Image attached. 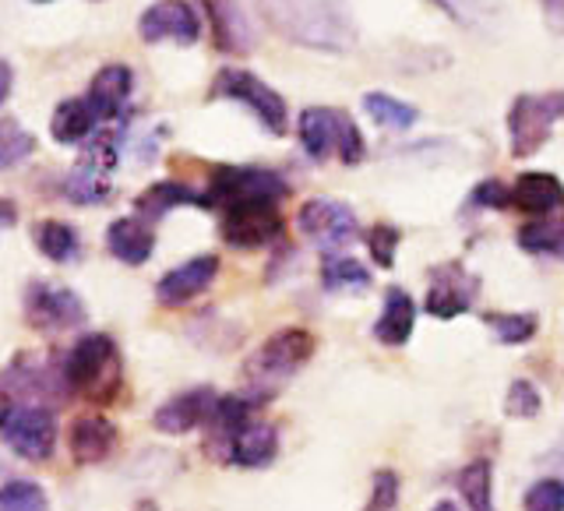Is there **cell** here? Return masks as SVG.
Listing matches in <instances>:
<instances>
[{
	"label": "cell",
	"mask_w": 564,
	"mask_h": 511,
	"mask_svg": "<svg viewBox=\"0 0 564 511\" xmlns=\"http://www.w3.org/2000/svg\"><path fill=\"white\" fill-rule=\"evenodd\" d=\"M296 134L304 152L317 163L339 155L346 166H357L364 159V134L357 120H349V113L343 110H332V106H311V110L300 113Z\"/></svg>",
	"instance_id": "3957f363"
},
{
	"label": "cell",
	"mask_w": 564,
	"mask_h": 511,
	"mask_svg": "<svg viewBox=\"0 0 564 511\" xmlns=\"http://www.w3.org/2000/svg\"><path fill=\"white\" fill-rule=\"evenodd\" d=\"M322 286L328 293H357L370 286V272L357 258H346V254H328L322 261Z\"/></svg>",
	"instance_id": "83f0119b"
},
{
	"label": "cell",
	"mask_w": 564,
	"mask_h": 511,
	"mask_svg": "<svg viewBox=\"0 0 564 511\" xmlns=\"http://www.w3.org/2000/svg\"><path fill=\"white\" fill-rule=\"evenodd\" d=\"M32 237H35V247H40V251L50 261H57V264H67V261H75L82 254L78 229L61 222V219H43L40 226H35Z\"/></svg>",
	"instance_id": "484cf974"
},
{
	"label": "cell",
	"mask_w": 564,
	"mask_h": 511,
	"mask_svg": "<svg viewBox=\"0 0 564 511\" xmlns=\"http://www.w3.org/2000/svg\"><path fill=\"white\" fill-rule=\"evenodd\" d=\"M469 205H476V208H508L511 205V187H505L501 181H494V176H490V181L473 187Z\"/></svg>",
	"instance_id": "f35d334b"
},
{
	"label": "cell",
	"mask_w": 564,
	"mask_h": 511,
	"mask_svg": "<svg viewBox=\"0 0 564 511\" xmlns=\"http://www.w3.org/2000/svg\"><path fill=\"white\" fill-rule=\"evenodd\" d=\"M208 452L216 455L223 463H234L243 469H261L269 466L275 452H279V437L272 423H261V420H243L237 427H212L208 437Z\"/></svg>",
	"instance_id": "ba28073f"
},
{
	"label": "cell",
	"mask_w": 564,
	"mask_h": 511,
	"mask_svg": "<svg viewBox=\"0 0 564 511\" xmlns=\"http://www.w3.org/2000/svg\"><path fill=\"white\" fill-rule=\"evenodd\" d=\"M64 381L70 392L93 402H113L120 388V352L117 343L102 331H88L70 346L64 360Z\"/></svg>",
	"instance_id": "6da1fadb"
},
{
	"label": "cell",
	"mask_w": 564,
	"mask_h": 511,
	"mask_svg": "<svg viewBox=\"0 0 564 511\" xmlns=\"http://www.w3.org/2000/svg\"><path fill=\"white\" fill-rule=\"evenodd\" d=\"M25 322L35 331H70L85 322V304L78 293L67 286H53V282L35 279L25 286Z\"/></svg>",
	"instance_id": "30bf717a"
},
{
	"label": "cell",
	"mask_w": 564,
	"mask_h": 511,
	"mask_svg": "<svg viewBox=\"0 0 564 511\" xmlns=\"http://www.w3.org/2000/svg\"><path fill=\"white\" fill-rule=\"evenodd\" d=\"M117 155H120V149H117V138L110 131L88 138V145L82 149L75 170H70L67 181H64L67 198L75 205H99V202L110 198L113 194L110 173L117 170Z\"/></svg>",
	"instance_id": "52a82bcc"
},
{
	"label": "cell",
	"mask_w": 564,
	"mask_h": 511,
	"mask_svg": "<svg viewBox=\"0 0 564 511\" xmlns=\"http://www.w3.org/2000/svg\"><path fill=\"white\" fill-rule=\"evenodd\" d=\"M529 511H564V480H540L525 490Z\"/></svg>",
	"instance_id": "8d00e7d4"
},
{
	"label": "cell",
	"mask_w": 564,
	"mask_h": 511,
	"mask_svg": "<svg viewBox=\"0 0 564 511\" xmlns=\"http://www.w3.org/2000/svg\"><path fill=\"white\" fill-rule=\"evenodd\" d=\"M431 290H427V300H423V311L434 314V317H458V314H466L469 304H473V296H476V282L463 264L452 261V264H441V269L431 272Z\"/></svg>",
	"instance_id": "9a60e30c"
},
{
	"label": "cell",
	"mask_w": 564,
	"mask_h": 511,
	"mask_svg": "<svg viewBox=\"0 0 564 511\" xmlns=\"http://www.w3.org/2000/svg\"><path fill=\"white\" fill-rule=\"evenodd\" d=\"M223 395L216 388H187V392L166 399L152 416V427L159 434H191L202 423H212L219 413Z\"/></svg>",
	"instance_id": "5bb4252c"
},
{
	"label": "cell",
	"mask_w": 564,
	"mask_h": 511,
	"mask_svg": "<svg viewBox=\"0 0 564 511\" xmlns=\"http://www.w3.org/2000/svg\"><path fill=\"white\" fill-rule=\"evenodd\" d=\"M184 205H202V208H208L205 194H198V191L181 184V181H159V184H152L149 191H141L138 198H134L138 219H145V222L163 219L166 211L184 208Z\"/></svg>",
	"instance_id": "7402d4cb"
},
{
	"label": "cell",
	"mask_w": 564,
	"mask_h": 511,
	"mask_svg": "<svg viewBox=\"0 0 564 511\" xmlns=\"http://www.w3.org/2000/svg\"><path fill=\"white\" fill-rule=\"evenodd\" d=\"M138 35L145 43L194 46L202 40V18L191 0H155L138 18Z\"/></svg>",
	"instance_id": "7c38bea8"
},
{
	"label": "cell",
	"mask_w": 564,
	"mask_h": 511,
	"mask_svg": "<svg viewBox=\"0 0 564 511\" xmlns=\"http://www.w3.org/2000/svg\"><path fill=\"white\" fill-rule=\"evenodd\" d=\"M431 511H458V508H455L452 501H441V504H434Z\"/></svg>",
	"instance_id": "7bdbcfd3"
},
{
	"label": "cell",
	"mask_w": 564,
	"mask_h": 511,
	"mask_svg": "<svg viewBox=\"0 0 564 511\" xmlns=\"http://www.w3.org/2000/svg\"><path fill=\"white\" fill-rule=\"evenodd\" d=\"M99 117L93 113L88 99H64L50 117V134L61 141V145H82V141L93 138Z\"/></svg>",
	"instance_id": "cb8c5ba5"
},
{
	"label": "cell",
	"mask_w": 564,
	"mask_h": 511,
	"mask_svg": "<svg viewBox=\"0 0 564 511\" xmlns=\"http://www.w3.org/2000/svg\"><path fill=\"white\" fill-rule=\"evenodd\" d=\"M106 247L110 254L123 264H145L155 251V233L145 219H113L110 229H106Z\"/></svg>",
	"instance_id": "ffe728a7"
},
{
	"label": "cell",
	"mask_w": 564,
	"mask_h": 511,
	"mask_svg": "<svg viewBox=\"0 0 564 511\" xmlns=\"http://www.w3.org/2000/svg\"><path fill=\"white\" fill-rule=\"evenodd\" d=\"M4 226H14V202H4Z\"/></svg>",
	"instance_id": "b9f144b4"
},
{
	"label": "cell",
	"mask_w": 564,
	"mask_h": 511,
	"mask_svg": "<svg viewBox=\"0 0 564 511\" xmlns=\"http://www.w3.org/2000/svg\"><path fill=\"white\" fill-rule=\"evenodd\" d=\"M364 240H367V251H370V258H375V264H381V269H392L395 247H399V229L388 226V222H378V226L367 229Z\"/></svg>",
	"instance_id": "d590c367"
},
{
	"label": "cell",
	"mask_w": 564,
	"mask_h": 511,
	"mask_svg": "<svg viewBox=\"0 0 564 511\" xmlns=\"http://www.w3.org/2000/svg\"><path fill=\"white\" fill-rule=\"evenodd\" d=\"M219 275V258L216 254H198L184 264L170 269L163 279L155 282V300L166 307H181L187 300H194L198 293H205Z\"/></svg>",
	"instance_id": "2e32d148"
},
{
	"label": "cell",
	"mask_w": 564,
	"mask_h": 511,
	"mask_svg": "<svg viewBox=\"0 0 564 511\" xmlns=\"http://www.w3.org/2000/svg\"><path fill=\"white\" fill-rule=\"evenodd\" d=\"M416 325V300L405 290H388L384 293V311L375 325V339L381 346H405Z\"/></svg>",
	"instance_id": "603a6c76"
},
{
	"label": "cell",
	"mask_w": 564,
	"mask_h": 511,
	"mask_svg": "<svg viewBox=\"0 0 564 511\" xmlns=\"http://www.w3.org/2000/svg\"><path fill=\"white\" fill-rule=\"evenodd\" d=\"M32 152H35V138L25 128H18L11 117H4V138H0V163H4V170H14Z\"/></svg>",
	"instance_id": "836d02e7"
},
{
	"label": "cell",
	"mask_w": 564,
	"mask_h": 511,
	"mask_svg": "<svg viewBox=\"0 0 564 511\" xmlns=\"http://www.w3.org/2000/svg\"><path fill=\"white\" fill-rule=\"evenodd\" d=\"M208 14H212V25H216V46L226 53H243L254 46V35L251 25L243 22L240 8L234 0H205Z\"/></svg>",
	"instance_id": "d4e9b609"
},
{
	"label": "cell",
	"mask_w": 564,
	"mask_h": 511,
	"mask_svg": "<svg viewBox=\"0 0 564 511\" xmlns=\"http://www.w3.org/2000/svg\"><path fill=\"white\" fill-rule=\"evenodd\" d=\"M70 455H75V463L82 466H96L102 458H110L113 448H117V427L106 416L99 413H88V416H78L70 423Z\"/></svg>",
	"instance_id": "d6986e66"
},
{
	"label": "cell",
	"mask_w": 564,
	"mask_h": 511,
	"mask_svg": "<svg viewBox=\"0 0 564 511\" xmlns=\"http://www.w3.org/2000/svg\"><path fill=\"white\" fill-rule=\"evenodd\" d=\"M395 501H399V476L381 469L375 476V490H370V504L364 511H395Z\"/></svg>",
	"instance_id": "74e56055"
},
{
	"label": "cell",
	"mask_w": 564,
	"mask_h": 511,
	"mask_svg": "<svg viewBox=\"0 0 564 511\" xmlns=\"http://www.w3.org/2000/svg\"><path fill=\"white\" fill-rule=\"evenodd\" d=\"M0 78H4V81H0V99H11V88H14V67H11V61H4V64H0Z\"/></svg>",
	"instance_id": "60d3db41"
},
{
	"label": "cell",
	"mask_w": 564,
	"mask_h": 511,
	"mask_svg": "<svg viewBox=\"0 0 564 511\" xmlns=\"http://www.w3.org/2000/svg\"><path fill=\"white\" fill-rule=\"evenodd\" d=\"M138 511H159V508H155L152 501H141V504H138Z\"/></svg>",
	"instance_id": "ee69618b"
},
{
	"label": "cell",
	"mask_w": 564,
	"mask_h": 511,
	"mask_svg": "<svg viewBox=\"0 0 564 511\" xmlns=\"http://www.w3.org/2000/svg\"><path fill=\"white\" fill-rule=\"evenodd\" d=\"M0 508L4 511H50V501L40 483L32 480H8L0 490Z\"/></svg>",
	"instance_id": "d6a6232c"
},
{
	"label": "cell",
	"mask_w": 564,
	"mask_h": 511,
	"mask_svg": "<svg viewBox=\"0 0 564 511\" xmlns=\"http://www.w3.org/2000/svg\"><path fill=\"white\" fill-rule=\"evenodd\" d=\"M290 194V184L275 170L264 166H219L212 173L205 202L208 208H229L243 202H269L279 205Z\"/></svg>",
	"instance_id": "8992f818"
},
{
	"label": "cell",
	"mask_w": 564,
	"mask_h": 511,
	"mask_svg": "<svg viewBox=\"0 0 564 511\" xmlns=\"http://www.w3.org/2000/svg\"><path fill=\"white\" fill-rule=\"evenodd\" d=\"M540 405H543V399H540L533 381H511L508 395H505V416H511V420H533L540 413Z\"/></svg>",
	"instance_id": "e575fe53"
},
{
	"label": "cell",
	"mask_w": 564,
	"mask_h": 511,
	"mask_svg": "<svg viewBox=\"0 0 564 511\" xmlns=\"http://www.w3.org/2000/svg\"><path fill=\"white\" fill-rule=\"evenodd\" d=\"M4 441L14 455L43 463L57 448V420L46 405H4Z\"/></svg>",
	"instance_id": "8fae6325"
},
{
	"label": "cell",
	"mask_w": 564,
	"mask_h": 511,
	"mask_svg": "<svg viewBox=\"0 0 564 511\" xmlns=\"http://www.w3.org/2000/svg\"><path fill=\"white\" fill-rule=\"evenodd\" d=\"M35 4H50V0H35Z\"/></svg>",
	"instance_id": "f6af8a7d"
},
{
	"label": "cell",
	"mask_w": 564,
	"mask_h": 511,
	"mask_svg": "<svg viewBox=\"0 0 564 511\" xmlns=\"http://www.w3.org/2000/svg\"><path fill=\"white\" fill-rule=\"evenodd\" d=\"M494 476H490V463L487 458H476L463 472H458V493L469 504V511H494V498H490Z\"/></svg>",
	"instance_id": "4dcf8cb0"
},
{
	"label": "cell",
	"mask_w": 564,
	"mask_h": 511,
	"mask_svg": "<svg viewBox=\"0 0 564 511\" xmlns=\"http://www.w3.org/2000/svg\"><path fill=\"white\" fill-rule=\"evenodd\" d=\"M67 388V381H53V370L43 352H22L4 370V405H14V399H43L53 395V388Z\"/></svg>",
	"instance_id": "ac0fdd59"
},
{
	"label": "cell",
	"mask_w": 564,
	"mask_h": 511,
	"mask_svg": "<svg viewBox=\"0 0 564 511\" xmlns=\"http://www.w3.org/2000/svg\"><path fill=\"white\" fill-rule=\"evenodd\" d=\"M452 22L466 29H487L505 14V0H434Z\"/></svg>",
	"instance_id": "f546056e"
},
{
	"label": "cell",
	"mask_w": 564,
	"mask_h": 511,
	"mask_svg": "<svg viewBox=\"0 0 564 511\" xmlns=\"http://www.w3.org/2000/svg\"><path fill=\"white\" fill-rule=\"evenodd\" d=\"M212 99H234L243 102L251 110L261 128L269 134H286L290 128V113H286V99H282L272 85H264L254 70H243V67H223L216 81H212Z\"/></svg>",
	"instance_id": "5b68a950"
},
{
	"label": "cell",
	"mask_w": 564,
	"mask_h": 511,
	"mask_svg": "<svg viewBox=\"0 0 564 511\" xmlns=\"http://www.w3.org/2000/svg\"><path fill=\"white\" fill-rule=\"evenodd\" d=\"M487 328L498 335V343L519 346V343H529L536 335L540 317L529 314V311H519V314H487Z\"/></svg>",
	"instance_id": "1f68e13d"
},
{
	"label": "cell",
	"mask_w": 564,
	"mask_h": 511,
	"mask_svg": "<svg viewBox=\"0 0 564 511\" xmlns=\"http://www.w3.org/2000/svg\"><path fill=\"white\" fill-rule=\"evenodd\" d=\"M134 93V70L128 64H102L88 81V106L99 120H117Z\"/></svg>",
	"instance_id": "e0dca14e"
},
{
	"label": "cell",
	"mask_w": 564,
	"mask_h": 511,
	"mask_svg": "<svg viewBox=\"0 0 564 511\" xmlns=\"http://www.w3.org/2000/svg\"><path fill=\"white\" fill-rule=\"evenodd\" d=\"M557 120H564V88L522 93L508 110V145L516 159L536 155L551 141Z\"/></svg>",
	"instance_id": "277c9868"
},
{
	"label": "cell",
	"mask_w": 564,
	"mask_h": 511,
	"mask_svg": "<svg viewBox=\"0 0 564 511\" xmlns=\"http://www.w3.org/2000/svg\"><path fill=\"white\" fill-rule=\"evenodd\" d=\"M364 110L367 117L378 123V128H388V131H410L413 123L420 120V110L413 102H402L388 93H367L364 96Z\"/></svg>",
	"instance_id": "4316f807"
},
{
	"label": "cell",
	"mask_w": 564,
	"mask_h": 511,
	"mask_svg": "<svg viewBox=\"0 0 564 511\" xmlns=\"http://www.w3.org/2000/svg\"><path fill=\"white\" fill-rule=\"evenodd\" d=\"M543 4V14L551 18V25L564 32V0H540Z\"/></svg>",
	"instance_id": "ab89813d"
},
{
	"label": "cell",
	"mask_w": 564,
	"mask_h": 511,
	"mask_svg": "<svg viewBox=\"0 0 564 511\" xmlns=\"http://www.w3.org/2000/svg\"><path fill=\"white\" fill-rule=\"evenodd\" d=\"M219 233L229 247H240V251H254V247L272 243L282 233L279 205H269V202L229 205V208H223Z\"/></svg>",
	"instance_id": "4fadbf2b"
},
{
	"label": "cell",
	"mask_w": 564,
	"mask_h": 511,
	"mask_svg": "<svg viewBox=\"0 0 564 511\" xmlns=\"http://www.w3.org/2000/svg\"><path fill=\"white\" fill-rule=\"evenodd\" d=\"M511 205L529 211V216H551L564 205V184L554 173H522L511 184Z\"/></svg>",
	"instance_id": "44dd1931"
},
{
	"label": "cell",
	"mask_w": 564,
	"mask_h": 511,
	"mask_svg": "<svg viewBox=\"0 0 564 511\" xmlns=\"http://www.w3.org/2000/svg\"><path fill=\"white\" fill-rule=\"evenodd\" d=\"M519 247L540 258H564V219H533L519 229Z\"/></svg>",
	"instance_id": "f1b7e54d"
},
{
	"label": "cell",
	"mask_w": 564,
	"mask_h": 511,
	"mask_svg": "<svg viewBox=\"0 0 564 511\" xmlns=\"http://www.w3.org/2000/svg\"><path fill=\"white\" fill-rule=\"evenodd\" d=\"M311 352H314V335L307 328H282L269 335L243 367L247 384L254 388L251 395L269 399L279 384H286L296 370L311 360Z\"/></svg>",
	"instance_id": "7a4b0ae2"
},
{
	"label": "cell",
	"mask_w": 564,
	"mask_h": 511,
	"mask_svg": "<svg viewBox=\"0 0 564 511\" xmlns=\"http://www.w3.org/2000/svg\"><path fill=\"white\" fill-rule=\"evenodd\" d=\"M296 226L314 247H322L328 254L343 251V247H349L360 237V222L352 216V208L328 198H311L307 205H300Z\"/></svg>",
	"instance_id": "9c48e42d"
}]
</instances>
